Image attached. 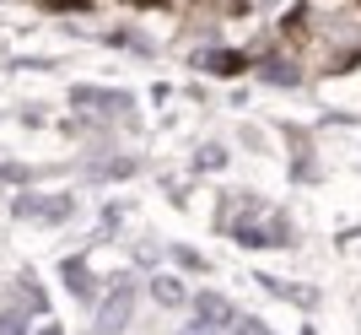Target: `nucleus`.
<instances>
[{
    "instance_id": "16",
    "label": "nucleus",
    "mask_w": 361,
    "mask_h": 335,
    "mask_svg": "<svg viewBox=\"0 0 361 335\" xmlns=\"http://www.w3.org/2000/svg\"><path fill=\"white\" fill-rule=\"evenodd\" d=\"M44 6H54V11H81L87 0H44Z\"/></svg>"
},
{
    "instance_id": "8",
    "label": "nucleus",
    "mask_w": 361,
    "mask_h": 335,
    "mask_svg": "<svg viewBox=\"0 0 361 335\" xmlns=\"http://www.w3.org/2000/svg\"><path fill=\"white\" fill-rule=\"evenodd\" d=\"M195 65L211 71V76H238V71H248V54H238V49H200Z\"/></svg>"
},
{
    "instance_id": "18",
    "label": "nucleus",
    "mask_w": 361,
    "mask_h": 335,
    "mask_svg": "<svg viewBox=\"0 0 361 335\" xmlns=\"http://www.w3.org/2000/svg\"><path fill=\"white\" fill-rule=\"evenodd\" d=\"M178 335H211V330H200V324H189V330H178Z\"/></svg>"
},
{
    "instance_id": "6",
    "label": "nucleus",
    "mask_w": 361,
    "mask_h": 335,
    "mask_svg": "<svg viewBox=\"0 0 361 335\" xmlns=\"http://www.w3.org/2000/svg\"><path fill=\"white\" fill-rule=\"evenodd\" d=\"M189 308H195L189 324H200V330H211V335H226L232 324H238V308L226 303L221 292H200V298H189Z\"/></svg>"
},
{
    "instance_id": "15",
    "label": "nucleus",
    "mask_w": 361,
    "mask_h": 335,
    "mask_svg": "<svg viewBox=\"0 0 361 335\" xmlns=\"http://www.w3.org/2000/svg\"><path fill=\"white\" fill-rule=\"evenodd\" d=\"M226 335H270V330H264V324H259V319H238V324H232V330H226Z\"/></svg>"
},
{
    "instance_id": "11",
    "label": "nucleus",
    "mask_w": 361,
    "mask_h": 335,
    "mask_svg": "<svg viewBox=\"0 0 361 335\" xmlns=\"http://www.w3.org/2000/svg\"><path fill=\"white\" fill-rule=\"evenodd\" d=\"M195 168H200V173H221V168H226V146H200Z\"/></svg>"
},
{
    "instance_id": "1",
    "label": "nucleus",
    "mask_w": 361,
    "mask_h": 335,
    "mask_svg": "<svg viewBox=\"0 0 361 335\" xmlns=\"http://www.w3.org/2000/svg\"><path fill=\"white\" fill-rule=\"evenodd\" d=\"M221 233H226V238H238L243 249H286V244H297L291 222L281 211H259V200L248 206V211H238Z\"/></svg>"
},
{
    "instance_id": "3",
    "label": "nucleus",
    "mask_w": 361,
    "mask_h": 335,
    "mask_svg": "<svg viewBox=\"0 0 361 335\" xmlns=\"http://www.w3.org/2000/svg\"><path fill=\"white\" fill-rule=\"evenodd\" d=\"M248 71H254L264 87H302V81H307V65L297 60V49H291V44L254 49V54H248Z\"/></svg>"
},
{
    "instance_id": "9",
    "label": "nucleus",
    "mask_w": 361,
    "mask_h": 335,
    "mask_svg": "<svg viewBox=\"0 0 361 335\" xmlns=\"http://www.w3.org/2000/svg\"><path fill=\"white\" fill-rule=\"evenodd\" d=\"M151 298H157L162 308H183L189 303V292H183L178 276H151Z\"/></svg>"
},
{
    "instance_id": "7",
    "label": "nucleus",
    "mask_w": 361,
    "mask_h": 335,
    "mask_svg": "<svg viewBox=\"0 0 361 335\" xmlns=\"http://www.w3.org/2000/svg\"><path fill=\"white\" fill-rule=\"evenodd\" d=\"M60 271H65V287H71V298H81V303H92V298H97V276H92L87 254H71Z\"/></svg>"
},
{
    "instance_id": "17",
    "label": "nucleus",
    "mask_w": 361,
    "mask_h": 335,
    "mask_svg": "<svg viewBox=\"0 0 361 335\" xmlns=\"http://www.w3.org/2000/svg\"><path fill=\"white\" fill-rule=\"evenodd\" d=\"M38 335H65V330H60V324H44V330H38Z\"/></svg>"
},
{
    "instance_id": "10",
    "label": "nucleus",
    "mask_w": 361,
    "mask_h": 335,
    "mask_svg": "<svg viewBox=\"0 0 361 335\" xmlns=\"http://www.w3.org/2000/svg\"><path fill=\"white\" fill-rule=\"evenodd\" d=\"M27 308L16 303V298H6V292H0V335H27Z\"/></svg>"
},
{
    "instance_id": "13",
    "label": "nucleus",
    "mask_w": 361,
    "mask_h": 335,
    "mask_svg": "<svg viewBox=\"0 0 361 335\" xmlns=\"http://www.w3.org/2000/svg\"><path fill=\"white\" fill-rule=\"evenodd\" d=\"M173 265H183V271H205V259H200L195 249H183V244L173 249Z\"/></svg>"
},
{
    "instance_id": "4",
    "label": "nucleus",
    "mask_w": 361,
    "mask_h": 335,
    "mask_svg": "<svg viewBox=\"0 0 361 335\" xmlns=\"http://www.w3.org/2000/svg\"><path fill=\"white\" fill-rule=\"evenodd\" d=\"M130 319H135V281L114 276V287H108V298H103V308H97L87 335H119V330H130Z\"/></svg>"
},
{
    "instance_id": "12",
    "label": "nucleus",
    "mask_w": 361,
    "mask_h": 335,
    "mask_svg": "<svg viewBox=\"0 0 361 335\" xmlns=\"http://www.w3.org/2000/svg\"><path fill=\"white\" fill-rule=\"evenodd\" d=\"M38 173L32 168H22V163H0V184H32Z\"/></svg>"
},
{
    "instance_id": "14",
    "label": "nucleus",
    "mask_w": 361,
    "mask_h": 335,
    "mask_svg": "<svg viewBox=\"0 0 361 335\" xmlns=\"http://www.w3.org/2000/svg\"><path fill=\"white\" fill-rule=\"evenodd\" d=\"M119 222H124V206H108V211H103V233H108V238L119 233Z\"/></svg>"
},
{
    "instance_id": "5",
    "label": "nucleus",
    "mask_w": 361,
    "mask_h": 335,
    "mask_svg": "<svg viewBox=\"0 0 361 335\" xmlns=\"http://www.w3.org/2000/svg\"><path fill=\"white\" fill-rule=\"evenodd\" d=\"M16 216L44 222V228H65L75 216V195H16Z\"/></svg>"
},
{
    "instance_id": "2",
    "label": "nucleus",
    "mask_w": 361,
    "mask_h": 335,
    "mask_svg": "<svg viewBox=\"0 0 361 335\" xmlns=\"http://www.w3.org/2000/svg\"><path fill=\"white\" fill-rule=\"evenodd\" d=\"M71 108L87 119V130H108V124L135 119V98L119 92V87H75L71 92Z\"/></svg>"
}]
</instances>
